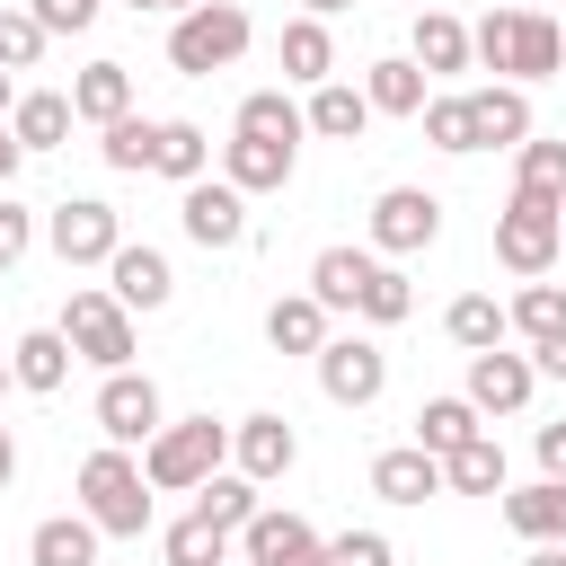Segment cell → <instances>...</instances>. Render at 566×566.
<instances>
[{
	"instance_id": "obj_1",
	"label": "cell",
	"mask_w": 566,
	"mask_h": 566,
	"mask_svg": "<svg viewBox=\"0 0 566 566\" xmlns=\"http://www.w3.org/2000/svg\"><path fill=\"white\" fill-rule=\"evenodd\" d=\"M469 62L504 71V80H548V71L566 62V27H557L548 9H486V18L469 27Z\"/></svg>"
},
{
	"instance_id": "obj_2",
	"label": "cell",
	"mask_w": 566,
	"mask_h": 566,
	"mask_svg": "<svg viewBox=\"0 0 566 566\" xmlns=\"http://www.w3.org/2000/svg\"><path fill=\"white\" fill-rule=\"evenodd\" d=\"M80 513H88L106 539H142V531H150V478H142V460H133L124 442H106V451L80 460Z\"/></svg>"
},
{
	"instance_id": "obj_3",
	"label": "cell",
	"mask_w": 566,
	"mask_h": 566,
	"mask_svg": "<svg viewBox=\"0 0 566 566\" xmlns=\"http://www.w3.org/2000/svg\"><path fill=\"white\" fill-rule=\"evenodd\" d=\"M221 460H230V424H212V416L159 424V433L142 442V478H150V495H195Z\"/></svg>"
},
{
	"instance_id": "obj_4",
	"label": "cell",
	"mask_w": 566,
	"mask_h": 566,
	"mask_svg": "<svg viewBox=\"0 0 566 566\" xmlns=\"http://www.w3.org/2000/svg\"><path fill=\"white\" fill-rule=\"evenodd\" d=\"M248 9L239 0H195V9H177V27H168V62L186 71V80H212V71H230L239 53H248Z\"/></svg>"
},
{
	"instance_id": "obj_5",
	"label": "cell",
	"mask_w": 566,
	"mask_h": 566,
	"mask_svg": "<svg viewBox=\"0 0 566 566\" xmlns=\"http://www.w3.org/2000/svg\"><path fill=\"white\" fill-rule=\"evenodd\" d=\"M557 248H566V203H548V195H522L513 186V203L495 212V265L504 274H548L557 265Z\"/></svg>"
},
{
	"instance_id": "obj_6",
	"label": "cell",
	"mask_w": 566,
	"mask_h": 566,
	"mask_svg": "<svg viewBox=\"0 0 566 566\" xmlns=\"http://www.w3.org/2000/svg\"><path fill=\"white\" fill-rule=\"evenodd\" d=\"M62 336H71V354L97 363V371H124V363H133V310H124L115 292H97V283H80V292L62 301Z\"/></svg>"
},
{
	"instance_id": "obj_7",
	"label": "cell",
	"mask_w": 566,
	"mask_h": 566,
	"mask_svg": "<svg viewBox=\"0 0 566 566\" xmlns=\"http://www.w3.org/2000/svg\"><path fill=\"white\" fill-rule=\"evenodd\" d=\"M433 239H442V195L389 186V195L371 203V248H380V256H424Z\"/></svg>"
},
{
	"instance_id": "obj_8",
	"label": "cell",
	"mask_w": 566,
	"mask_h": 566,
	"mask_svg": "<svg viewBox=\"0 0 566 566\" xmlns=\"http://www.w3.org/2000/svg\"><path fill=\"white\" fill-rule=\"evenodd\" d=\"M44 239H53V256H62V265H106V256L124 248V221H115V203H97V195H71V203H53Z\"/></svg>"
},
{
	"instance_id": "obj_9",
	"label": "cell",
	"mask_w": 566,
	"mask_h": 566,
	"mask_svg": "<svg viewBox=\"0 0 566 566\" xmlns=\"http://www.w3.org/2000/svg\"><path fill=\"white\" fill-rule=\"evenodd\" d=\"M318 389H327L336 407H371V398L389 389V354H380L371 336H327V345H318Z\"/></svg>"
},
{
	"instance_id": "obj_10",
	"label": "cell",
	"mask_w": 566,
	"mask_h": 566,
	"mask_svg": "<svg viewBox=\"0 0 566 566\" xmlns=\"http://www.w3.org/2000/svg\"><path fill=\"white\" fill-rule=\"evenodd\" d=\"M159 424H168V416H159L150 371H133V363H124V371H106V380H97V433H106V442H124V451H133V442H150Z\"/></svg>"
},
{
	"instance_id": "obj_11",
	"label": "cell",
	"mask_w": 566,
	"mask_h": 566,
	"mask_svg": "<svg viewBox=\"0 0 566 566\" xmlns=\"http://www.w3.org/2000/svg\"><path fill=\"white\" fill-rule=\"evenodd\" d=\"M177 221H186L195 248H239V239H248V195H239L230 177H195V186L177 195Z\"/></svg>"
},
{
	"instance_id": "obj_12",
	"label": "cell",
	"mask_w": 566,
	"mask_h": 566,
	"mask_svg": "<svg viewBox=\"0 0 566 566\" xmlns=\"http://www.w3.org/2000/svg\"><path fill=\"white\" fill-rule=\"evenodd\" d=\"M531 389H539L531 354H504V345L469 354V407H478V416H522V407H531Z\"/></svg>"
},
{
	"instance_id": "obj_13",
	"label": "cell",
	"mask_w": 566,
	"mask_h": 566,
	"mask_svg": "<svg viewBox=\"0 0 566 566\" xmlns=\"http://www.w3.org/2000/svg\"><path fill=\"white\" fill-rule=\"evenodd\" d=\"M230 460H239V478L274 486V478L301 460V433H292V416H239V424H230Z\"/></svg>"
},
{
	"instance_id": "obj_14",
	"label": "cell",
	"mask_w": 566,
	"mask_h": 566,
	"mask_svg": "<svg viewBox=\"0 0 566 566\" xmlns=\"http://www.w3.org/2000/svg\"><path fill=\"white\" fill-rule=\"evenodd\" d=\"M469 124H478V150H522V142H531V97H522V80L469 88Z\"/></svg>"
},
{
	"instance_id": "obj_15",
	"label": "cell",
	"mask_w": 566,
	"mask_h": 566,
	"mask_svg": "<svg viewBox=\"0 0 566 566\" xmlns=\"http://www.w3.org/2000/svg\"><path fill=\"white\" fill-rule=\"evenodd\" d=\"M292 159H301V142H256V133H230V142H221V177H230L239 195L292 186Z\"/></svg>"
},
{
	"instance_id": "obj_16",
	"label": "cell",
	"mask_w": 566,
	"mask_h": 566,
	"mask_svg": "<svg viewBox=\"0 0 566 566\" xmlns=\"http://www.w3.org/2000/svg\"><path fill=\"white\" fill-rule=\"evenodd\" d=\"M106 292H115L124 310H168L177 274H168V256H159V248H133V239H124V248L106 256Z\"/></svg>"
},
{
	"instance_id": "obj_17",
	"label": "cell",
	"mask_w": 566,
	"mask_h": 566,
	"mask_svg": "<svg viewBox=\"0 0 566 566\" xmlns=\"http://www.w3.org/2000/svg\"><path fill=\"white\" fill-rule=\"evenodd\" d=\"M71 363H80V354H71V336H62V327H27V336L9 345V380H18V389H35V398H53V389L71 380Z\"/></svg>"
},
{
	"instance_id": "obj_18",
	"label": "cell",
	"mask_w": 566,
	"mask_h": 566,
	"mask_svg": "<svg viewBox=\"0 0 566 566\" xmlns=\"http://www.w3.org/2000/svg\"><path fill=\"white\" fill-rule=\"evenodd\" d=\"M371 495L380 504H424V495H442V460L424 442H398V451L371 460Z\"/></svg>"
},
{
	"instance_id": "obj_19",
	"label": "cell",
	"mask_w": 566,
	"mask_h": 566,
	"mask_svg": "<svg viewBox=\"0 0 566 566\" xmlns=\"http://www.w3.org/2000/svg\"><path fill=\"white\" fill-rule=\"evenodd\" d=\"M371 274H380L371 248H318V256H310V301H318V310H354Z\"/></svg>"
},
{
	"instance_id": "obj_20",
	"label": "cell",
	"mask_w": 566,
	"mask_h": 566,
	"mask_svg": "<svg viewBox=\"0 0 566 566\" xmlns=\"http://www.w3.org/2000/svg\"><path fill=\"white\" fill-rule=\"evenodd\" d=\"M301 124H310L318 142H363L371 97H363V88H345V80H318V88H310V106H301Z\"/></svg>"
},
{
	"instance_id": "obj_21",
	"label": "cell",
	"mask_w": 566,
	"mask_h": 566,
	"mask_svg": "<svg viewBox=\"0 0 566 566\" xmlns=\"http://www.w3.org/2000/svg\"><path fill=\"white\" fill-rule=\"evenodd\" d=\"M71 124H80V115H71V97H62V88H27V97L9 106L18 150H62V142H71Z\"/></svg>"
},
{
	"instance_id": "obj_22",
	"label": "cell",
	"mask_w": 566,
	"mask_h": 566,
	"mask_svg": "<svg viewBox=\"0 0 566 566\" xmlns=\"http://www.w3.org/2000/svg\"><path fill=\"white\" fill-rule=\"evenodd\" d=\"M442 486L451 495H504V442L478 424L460 451H442Z\"/></svg>"
},
{
	"instance_id": "obj_23",
	"label": "cell",
	"mask_w": 566,
	"mask_h": 566,
	"mask_svg": "<svg viewBox=\"0 0 566 566\" xmlns=\"http://www.w3.org/2000/svg\"><path fill=\"white\" fill-rule=\"evenodd\" d=\"M97 522L88 513H53V522H35V539H27V566H97Z\"/></svg>"
},
{
	"instance_id": "obj_24",
	"label": "cell",
	"mask_w": 566,
	"mask_h": 566,
	"mask_svg": "<svg viewBox=\"0 0 566 566\" xmlns=\"http://www.w3.org/2000/svg\"><path fill=\"white\" fill-rule=\"evenodd\" d=\"M504 522L522 539H566V478H531V486H504Z\"/></svg>"
},
{
	"instance_id": "obj_25",
	"label": "cell",
	"mask_w": 566,
	"mask_h": 566,
	"mask_svg": "<svg viewBox=\"0 0 566 566\" xmlns=\"http://www.w3.org/2000/svg\"><path fill=\"white\" fill-rule=\"evenodd\" d=\"M424 80H442V71H469V27L451 18V9H416V53H407Z\"/></svg>"
},
{
	"instance_id": "obj_26",
	"label": "cell",
	"mask_w": 566,
	"mask_h": 566,
	"mask_svg": "<svg viewBox=\"0 0 566 566\" xmlns=\"http://www.w3.org/2000/svg\"><path fill=\"white\" fill-rule=\"evenodd\" d=\"M71 115H80V124H115V115H133V71H124V62H88V71L71 80Z\"/></svg>"
},
{
	"instance_id": "obj_27",
	"label": "cell",
	"mask_w": 566,
	"mask_h": 566,
	"mask_svg": "<svg viewBox=\"0 0 566 566\" xmlns=\"http://www.w3.org/2000/svg\"><path fill=\"white\" fill-rule=\"evenodd\" d=\"M150 168H159V177H177V186H195V177L212 168V133H203V124H186V115H168V124L150 133Z\"/></svg>"
},
{
	"instance_id": "obj_28",
	"label": "cell",
	"mask_w": 566,
	"mask_h": 566,
	"mask_svg": "<svg viewBox=\"0 0 566 566\" xmlns=\"http://www.w3.org/2000/svg\"><path fill=\"white\" fill-rule=\"evenodd\" d=\"M504 336H522V345H548V336H566V283H522L513 292V310H504Z\"/></svg>"
},
{
	"instance_id": "obj_29",
	"label": "cell",
	"mask_w": 566,
	"mask_h": 566,
	"mask_svg": "<svg viewBox=\"0 0 566 566\" xmlns=\"http://www.w3.org/2000/svg\"><path fill=\"white\" fill-rule=\"evenodd\" d=\"M283 80H301V88L336 80V35H327V18H292V27H283Z\"/></svg>"
},
{
	"instance_id": "obj_30",
	"label": "cell",
	"mask_w": 566,
	"mask_h": 566,
	"mask_svg": "<svg viewBox=\"0 0 566 566\" xmlns=\"http://www.w3.org/2000/svg\"><path fill=\"white\" fill-rule=\"evenodd\" d=\"M265 345H274V354H318V345H327V310H318L310 292H283V301L265 310Z\"/></svg>"
},
{
	"instance_id": "obj_31",
	"label": "cell",
	"mask_w": 566,
	"mask_h": 566,
	"mask_svg": "<svg viewBox=\"0 0 566 566\" xmlns=\"http://www.w3.org/2000/svg\"><path fill=\"white\" fill-rule=\"evenodd\" d=\"M363 97H371V115H416V106H424V71H416L407 53H380V62L363 71Z\"/></svg>"
},
{
	"instance_id": "obj_32",
	"label": "cell",
	"mask_w": 566,
	"mask_h": 566,
	"mask_svg": "<svg viewBox=\"0 0 566 566\" xmlns=\"http://www.w3.org/2000/svg\"><path fill=\"white\" fill-rule=\"evenodd\" d=\"M442 327H451L460 354H486V345H504V301H495V292H460V301L442 310Z\"/></svg>"
},
{
	"instance_id": "obj_33",
	"label": "cell",
	"mask_w": 566,
	"mask_h": 566,
	"mask_svg": "<svg viewBox=\"0 0 566 566\" xmlns=\"http://www.w3.org/2000/svg\"><path fill=\"white\" fill-rule=\"evenodd\" d=\"M159 557H168V566H230V531L203 522V513H186V522H168Z\"/></svg>"
},
{
	"instance_id": "obj_34",
	"label": "cell",
	"mask_w": 566,
	"mask_h": 566,
	"mask_svg": "<svg viewBox=\"0 0 566 566\" xmlns=\"http://www.w3.org/2000/svg\"><path fill=\"white\" fill-rule=\"evenodd\" d=\"M469 433H478V407H469V398H424V407H416V442H424L433 460L460 451Z\"/></svg>"
},
{
	"instance_id": "obj_35",
	"label": "cell",
	"mask_w": 566,
	"mask_h": 566,
	"mask_svg": "<svg viewBox=\"0 0 566 566\" xmlns=\"http://www.w3.org/2000/svg\"><path fill=\"white\" fill-rule=\"evenodd\" d=\"M195 513H203V522H221V531H239V522L256 513V478H239V469H212V478L195 486Z\"/></svg>"
},
{
	"instance_id": "obj_36",
	"label": "cell",
	"mask_w": 566,
	"mask_h": 566,
	"mask_svg": "<svg viewBox=\"0 0 566 566\" xmlns=\"http://www.w3.org/2000/svg\"><path fill=\"white\" fill-rule=\"evenodd\" d=\"M239 133H256V142H301L310 124H301V106H292L283 88H256V97H239Z\"/></svg>"
},
{
	"instance_id": "obj_37",
	"label": "cell",
	"mask_w": 566,
	"mask_h": 566,
	"mask_svg": "<svg viewBox=\"0 0 566 566\" xmlns=\"http://www.w3.org/2000/svg\"><path fill=\"white\" fill-rule=\"evenodd\" d=\"M150 133H159V124H142V115L97 124V159H106V168H124V177H142V168H150Z\"/></svg>"
},
{
	"instance_id": "obj_38",
	"label": "cell",
	"mask_w": 566,
	"mask_h": 566,
	"mask_svg": "<svg viewBox=\"0 0 566 566\" xmlns=\"http://www.w3.org/2000/svg\"><path fill=\"white\" fill-rule=\"evenodd\" d=\"M416 115H424V142H433V150H478V124H469V88H460V97H424Z\"/></svg>"
},
{
	"instance_id": "obj_39",
	"label": "cell",
	"mask_w": 566,
	"mask_h": 566,
	"mask_svg": "<svg viewBox=\"0 0 566 566\" xmlns=\"http://www.w3.org/2000/svg\"><path fill=\"white\" fill-rule=\"evenodd\" d=\"M354 310H363V318H371V327H398V318H407V310H416V283H407V274H398V265H380V274H371V283H363V301H354Z\"/></svg>"
},
{
	"instance_id": "obj_40",
	"label": "cell",
	"mask_w": 566,
	"mask_h": 566,
	"mask_svg": "<svg viewBox=\"0 0 566 566\" xmlns=\"http://www.w3.org/2000/svg\"><path fill=\"white\" fill-rule=\"evenodd\" d=\"M513 186L566 203V142H522V177H513Z\"/></svg>"
},
{
	"instance_id": "obj_41",
	"label": "cell",
	"mask_w": 566,
	"mask_h": 566,
	"mask_svg": "<svg viewBox=\"0 0 566 566\" xmlns=\"http://www.w3.org/2000/svg\"><path fill=\"white\" fill-rule=\"evenodd\" d=\"M35 53H44L35 9H0V71H35Z\"/></svg>"
},
{
	"instance_id": "obj_42",
	"label": "cell",
	"mask_w": 566,
	"mask_h": 566,
	"mask_svg": "<svg viewBox=\"0 0 566 566\" xmlns=\"http://www.w3.org/2000/svg\"><path fill=\"white\" fill-rule=\"evenodd\" d=\"M327 566H398V548L380 531H336L327 539Z\"/></svg>"
},
{
	"instance_id": "obj_43",
	"label": "cell",
	"mask_w": 566,
	"mask_h": 566,
	"mask_svg": "<svg viewBox=\"0 0 566 566\" xmlns=\"http://www.w3.org/2000/svg\"><path fill=\"white\" fill-rule=\"evenodd\" d=\"M27 9H35V27H44V35H88L106 0H27Z\"/></svg>"
},
{
	"instance_id": "obj_44",
	"label": "cell",
	"mask_w": 566,
	"mask_h": 566,
	"mask_svg": "<svg viewBox=\"0 0 566 566\" xmlns=\"http://www.w3.org/2000/svg\"><path fill=\"white\" fill-rule=\"evenodd\" d=\"M27 248H35V212H27V203H9V186H0V274H9Z\"/></svg>"
},
{
	"instance_id": "obj_45",
	"label": "cell",
	"mask_w": 566,
	"mask_h": 566,
	"mask_svg": "<svg viewBox=\"0 0 566 566\" xmlns=\"http://www.w3.org/2000/svg\"><path fill=\"white\" fill-rule=\"evenodd\" d=\"M539 478H566V424H539Z\"/></svg>"
},
{
	"instance_id": "obj_46",
	"label": "cell",
	"mask_w": 566,
	"mask_h": 566,
	"mask_svg": "<svg viewBox=\"0 0 566 566\" xmlns=\"http://www.w3.org/2000/svg\"><path fill=\"white\" fill-rule=\"evenodd\" d=\"M265 566H327V539H318V531H310V539H292V548H283V557H265Z\"/></svg>"
},
{
	"instance_id": "obj_47",
	"label": "cell",
	"mask_w": 566,
	"mask_h": 566,
	"mask_svg": "<svg viewBox=\"0 0 566 566\" xmlns=\"http://www.w3.org/2000/svg\"><path fill=\"white\" fill-rule=\"evenodd\" d=\"M531 371H548V380H566V336H548V345H531Z\"/></svg>"
},
{
	"instance_id": "obj_48",
	"label": "cell",
	"mask_w": 566,
	"mask_h": 566,
	"mask_svg": "<svg viewBox=\"0 0 566 566\" xmlns=\"http://www.w3.org/2000/svg\"><path fill=\"white\" fill-rule=\"evenodd\" d=\"M18 159H27V150H18V133H9V124H0V186H9V177H18Z\"/></svg>"
},
{
	"instance_id": "obj_49",
	"label": "cell",
	"mask_w": 566,
	"mask_h": 566,
	"mask_svg": "<svg viewBox=\"0 0 566 566\" xmlns=\"http://www.w3.org/2000/svg\"><path fill=\"white\" fill-rule=\"evenodd\" d=\"M522 566H566V539H531V557Z\"/></svg>"
},
{
	"instance_id": "obj_50",
	"label": "cell",
	"mask_w": 566,
	"mask_h": 566,
	"mask_svg": "<svg viewBox=\"0 0 566 566\" xmlns=\"http://www.w3.org/2000/svg\"><path fill=\"white\" fill-rule=\"evenodd\" d=\"M18 478V442H9V424H0V486Z\"/></svg>"
},
{
	"instance_id": "obj_51",
	"label": "cell",
	"mask_w": 566,
	"mask_h": 566,
	"mask_svg": "<svg viewBox=\"0 0 566 566\" xmlns=\"http://www.w3.org/2000/svg\"><path fill=\"white\" fill-rule=\"evenodd\" d=\"M336 9H354V0H301V18H336Z\"/></svg>"
},
{
	"instance_id": "obj_52",
	"label": "cell",
	"mask_w": 566,
	"mask_h": 566,
	"mask_svg": "<svg viewBox=\"0 0 566 566\" xmlns=\"http://www.w3.org/2000/svg\"><path fill=\"white\" fill-rule=\"evenodd\" d=\"M9 106H18V80H9V71H0V115H9Z\"/></svg>"
},
{
	"instance_id": "obj_53",
	"label": "cell",
	"mask_w": 566,
	"mask_h": 566,
	"mask_svg": "<svg viewBox=\"0 0 566 566\" xmlns=\"http://www.w3.org/2000/svg\"><path fill=\"white\" fill-rule=\"evenodd\" d=\"M133 9H168V18H177V9H195V0H133Z\"/></svg>"
},
{
	"instance_id": "obj_54",
	"label": "cell",
	"mask_w": 566,
	"mask_h": 566,
	"mask_svg": "<svg viewBox=\"0 0 566 566\" xmlns=\"http://www.w3.org/2000/svg\"><path fill=\"white\" fill-rule=\"evenodd\" d=\"M504 9H539V0H504Z\"/></svg>"
},
{
	"instance_id": "obj_55",
	"label": "cell",
	"mask_w": 566,
	"mask_h": 566,
	"mask_svg": "<svg viewBox=\"0 0 566 566\" xmlns=\"http://www.w3.org/2000/svg\"><path fill=\"white\" fill-rule=\"evenodd\" d=\"M0 389H9V354H0Z\"/></svg>"
},
{
	"instance_id": "obj_56",
	"label": "cell",
	"mask_w": 566,
	"mask_h": 566,
	"mask_svg": "<svg viewBox=\"0 0 566 566\" xmlns=\"http://www.w3.org/2000/svg\"><path fill=\"white\" fill-rule=\"evenodd\" d=\"M239 566H248V557H239Z\"/></svg>"
}]
</instances>
